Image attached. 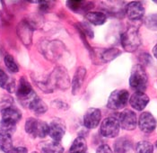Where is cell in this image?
<instances>
[{
  "instance_id": "6da1fadb",
  "label": "cell",
  "mask_w": 157,
  "mask_h": 153,
  "mask_svg": "<svg viewBox=\"0 0 157 153\" xmlns=\"http://www.w3.org/2000/svg\"><path fill=\"white\" fill-rule=\"evenodd\" d=\"M147 83H148V77L143 65L141 64L135 65L129 78L130 87L134 90H136V92H145L147 87Z\"/></svg>"
},
{
  "instance_id": "7a4b0ae2",
  "label": "cell",
  "mask_w": 157,
  "mask_h": 153,
  "mask_svg": "<svg viewBox=\"0 0 157 153\" xmlns=\"http://www.w3.org/2000/svg\"><path fill=\"white\" fill-rule=\"evenodd\" d=\"M121 45L123 49L128 52L136 50L141 45V37L138 29L136 27L128 28L121 35Z\"/></svg>"
},
{
  "instance_id": "3957f363",
  "label": "cell",
  "mask_w": 157,
  "mask_h": 153,
  "mask_svg": "<svg viewBox=\"0 0 157 153\" xmlns=\"http://www.w3.org/2000/svg\"><path fill=\"white\" fill-rule=\"evenodd\" d=\"M25 131L33 137L44 138L48 135V124L35 118H28L25 123Z\"/></svg>"
},
{
  "instance_id": "277c9868",
  "label": "cell",
  "mask_w": 157,
  "mask_h": 153,
  "mask_svg": "<svg viewBox=\"0 0 157 153\" xmlns=\"http://www.w3.org/2000/svg\"><path fill=\"white\" fill-rule=\"evenodd\" d=\"M69 76L64 68H56L48 80V87H54L59 89H67L69 87ZM50 90V89H49Z\"/></svg>"
},
{
  "instance_id": "5b68a950",
  "label": "cell",
  "mask_w": 157,
  "mask_h": 153,
  "mask_svg": "<svg viewBox=\"0 0 157 153\" xmlns=\"http://www.w3.org/2000/svg\"><path fill=\"white\" fill-rule=\"evenodd\" d=\"M129 100V93L125 89H118L109 95L107 107L111 110H121L127 106Z\"/></svg>"
},
{
  "instance_id": "8992f818",
  "label": "cell",
  "mask_w": 157,
  "mask_h": 153,
  "mask_svg": "<svg viewBox=\"0 0 157 153\" xmlns=\"http://www.w3.org/2000/svg\"><path fill=\"white\" fill-rule=\"evenodd\" d=\"M16 94L21 103L25 106H28L29 103L36 96L31 84L28 82L25 78H21L16 90Z\"/></svg>"
},
{
  "instance_id": "52a82bcc",
  "label": "cell",
  "mask_w": 157,
  "mask_h": 153,
  "mask_svg": "<svg viewBox=\"0 0 157 153\" xmlns=\"http://www.w3.org/2000/svg\"><path fill=\"white\" fill-rule=\"evenodd\" d=\"M121 124L116 117L105 118L101 124V133L107 138H115L119 135Z\"/></svg>"
},
{
  "instance_id": "ba28073f",
  "label": "cell",
  "mask_w": 157,
  "mask_h": 153,
  "mask_svg": "<svg viewBox=\"0 0 157 153\" xmlns=\"http://www.w3.org/2000/svg\"><path fill=\"white\" fill-rule=\"evenodd\" d=\"M66 132V125L63 120L56 118L50 122L48 124V135L54 141H59L62 140L63 136Z\"/></svg>"
},
{
  "instance_id": "9c48e42d",
  "label": "cell",
  "mask_w": 157,
  "mask_h": 153,
  "mask_svg": "<svg viewBox=\"0 0 157 153\" xmlns=\"http://www.w3.org/2000/svg\"><path fill=\"white\" fill-rule=\"evenodd\" d=\"M101 119V112L98 108H90L85 112L83 122L85 127L88 129H94L99 125Z\"/></svg>"
},
{
  "instance_id": "30bf717a",
  "label": "cell",
  "mask_w": 157,
  "mask_h": 153,
  "mask_svg": "<svg viewBox=\"0 0 157 153\" xmlns=\"http://www.w3.org/2000/svg\"><path fill=\"white\" fill-rule=\"evenodd\" d=\"M126 14L129 20L132 21L141 20L145 14V7L141 2L138 1L130 2L126 7Z\"/></svg>"
},
{
  "instance_id": "8fae6325",
  "label": "cell",
  "mask_w": 157,
  "mask_h": 153,
  "mask_svg": "<svg viewBox=\"0 0 157 153\" xmlns=\"http://www.w3.org/2000/svg\"><path fill=\"white\" fill-rule=\"evenodd\" d=\"M119 122L121 124V127L128 131H132L136 129L137 124V119L136 115L131 110H125L120 114Z\"/></svg>"
},
{
  "instance_id": "7c38bea8",
  "label": "cell",
  "mask_w": 157,
  "mask_h": 153,
  "mask_svg": "<svg viewBox=\"0 0 157 153\" xmlns=\"http://www.w3.org/2000/svg\"><path fill=\"white\" fill-rule=\"evenodd\" d=\"M138 125L142 131H144L145 133H150L155 130L157 122L151 113L144 112L140 115Z\"/></svg>"
},
{
  "instance_id": "4fadbf2b",
  "label": "cell",
  "mask_w": 157,
  "mask_h": 153,
  "mask_svg": "<svg viewBox=\"0 0 157 153\" xmlns=\"http://www.w3.org/2000/svg\"><path fill=\"white\" fill-rule=\"evenodd\" d=\"M130 106L136 111L144 110L149 103V97L144 92H135L129 98Z\"/></svg>"
},
{
  "instance_id": "5bb4252c",
  "label": "cell",
  "mask_w": 157,
  "mask_h": 153,
  "mask_svg": "<svg viewBox=\"0 0 157 153\" xmlns=\"http://www.w3.org/2000/svg\"><path fill=\"white\" fill-rule=\"evenodd\" d=\"M59 50H62V45L59 42H47L43 43L41 51L49 59H56L59 57Z\"/></svg>"
},
{
  "instance_id": "9a60e30c",
  "label": "cell",
  "mask_w": 157,
  "mask_h": 153,
  "mask_svg": "<svg viewBox=\"0 0 157 153\" xmlns=\"http://www.w3.org/2000/svg\"><path fill=\"white\" fill-rule=\"evenodd\" d=\"M1 115H2L3 121L11 123L13 124H16V123H18L22 118L21 112L18 109L11 107V106L4 108L1 112Z\"/></svg>"
},
{
  "instance_id": "2e32d148",
  "label": "cell",
  "mask_w": 157,
  "mask_h": 153,
  "mask_svg": "<svg viewBox=\"0 0 157 153\" xmlns=\"http://www.w3.org/2000/svg\"><path fill=\"white\" fill-rule=\"evenodd\" d=\"M85 75H86V70L84 67H79L76 70V72L75 73L72 82V91L74 95L77 94L78 91L80 90L82 84L85 80Z\"/></svg>"
},
{
  "instance_id": "e0dca14e",
  "label": "cell",
  "mask_w": 157,
  "mask_h": 153,
  "mask_svg": "<svg viewBox=\"0 0 157 153\" xmlns=\"http://www.w3.org/2000/svg\"><path fill=\"white\" fill-rule=\"evenodd\" d=\"M18 36L21 38L24 44L28 45L32 42L33 37V29L32 27L25 22L21 23L18 26Z\"/></svg>"
},
{
  "instance_id": "ac0fdd59",
  "label": "cell",
  "mask_w": 157,
  "mask_h": 153,
  "mask_svg": "<svg viewBox=\"0 0 157 153\" xmlns=\"http://www.w3.org/2000/svg\"><path fill=\"white\" fill-rule=\"evenodd\" d=\"M27 107L37 115H42L48 110V106H46V104L37 95L29 103Z\"/></svg>"
},
{
  "instance_id": "d6986e66",
  "label": "cell",
  "mask_w": 157,
  "mask_h": 153,
  "mask_svg": "<svg viewBox=\"0 0 157 153\" xmlns=\"http://www.w3.org/2000/svg\"><path fill=\"white\" fill-rule=\"evenodd\" d=\"M85 18L91 24L94 25H101L105 24L107 20V15L101 12H88L85 14Z\"/></svg>"
},
{
  "instance_id": "ffe728a7",
  "label": "cell",
  "mask_w": 157,
  "mask_h": 153,
  "mask_svg": "<svg viewBox=\"0 0 157 153\" xmlns=\"http://www.w3.org/2000/svg\"><path fill=\"white\" fill-rule=\"evenodd\" d=\"M87 151V142L84 137L79 136L73 141L70 147L69 153H86Z\"/></svg>"
},
{
  "instance_id": "44dd1931",
  "label": "cell",
  "mask_w": 157,
  "mask_h": 153,
  "mask_svg": "<svg viewBox=\"0 0 157 153\" xmlns=\"http://www.w3.org/2000/svg\"><path fill=\"white\" fill-rule=\"evenodd\" d=\"M42 153H63L64 148L58 141H49L45 142L40 147Z\"/></svg>"
},
{
  "instance_id": "7402d4cb",
  "label": "cell",
  "mask_w": 157,
  "mask_h": 153,
  "mask_svg": "<svg viewBox=\"0 0 157 153\" xmlns=\"http://www.w3.org/2000/svg\"><path fill=\"white\" fill-rule=\"evenodd\" d=\"M131 146V142L128 138H121L115 142L114 149L117 153H126Z\"/></svg>"
},
{
  "instance_id": "603a6c76",
  "label": "cell",
  "mask_w": 157,
  "mask_h": 153,
  "mask_svg": "<svg viewBox=\"0 0 157 153\" xmlns=\"http://www.w3.org/2000/svg\"><path fill=\"white\" fill-rule=\"evenodd\" d=\"M13 149L11 136L0 134V151L5 153H10Z\"/></svg>"
},
{
  "instance_id": "cb8c5ba5",
  "label": "cell",
  "mask_w": 157,
  "mask_h": 153,
  "mask_svg": "<svg viewBox=\"0 0 157 153\" xmlns=\"http://www.w3.org/2000/svg\"><path fill=\"white\" fill-rule=\"evenodd\" d=\"M121 51L119 49L116 48H110V49H106L102 53L101 58L102 59V61L104 62H109L110 60L117 58L119 55H121Z\"/></svg>"
},
{
  "instance_id": "d4e9b609",
  "label": "cell",
  "mask_w": 157,
  "mask_h": 153,
  "mask_svg": "<svg viewBox=\"0 0 157 153\" xmlns=\"http://www.w3.org/2000/svg\"><path fill=\"white\" fill-rule=\"evenodd\" d=\"M15 129H16V126L13 123L3 121V120L0 122V134L2 135L11 136L15 131Z\"/></svg>"
},
{
  "instance_id": "484cf974",
  "label": "cell",
  "mask_w": 157,
  "mask_h": 153,
  "mask_svg": "<svg viewBox=\"0 0 157 153\" xmlns=\"http://www.w3.org/2000/svg\"><path fill=\"white\" fill-rule=\"evenodd\" d=\"M136 153H154V146L149 141H139L136 144Z\"/></svg>"
},
{
  "instance_id": "4316f807",
  "label": "cell",
  "mask_w": 157,
  "mask_h": 153,
  "mask_svg": "<svg viewBox=\"0 0 157 153\" xmlns=\"http://www.w3.org/2000/svg\"><path fill=\"white\" fill-rule=\"evenodd\" d=\"M4 61H5V64L7 68V70L12 72V73H16L19 71V68H18V65L17 63L15 62L14 59L13 58V56L11 55H6L5 58H4Z\"/></svg>"
},
{
  "instance_id": "83f0119b",
  "label": "cell",
  "mask_w": 157,
  "mask_h": 153,
  "mask_svg": "<svg viewBox=\"0 0 157 153\" xmlns=\"http://www.w3.org/2000/svg\"><path fill=\"white\" fill-rule=\"evenodd\" d=\"M145 26L150 29V30H154L157 31V14H151L148 15L145 19Z\"/></svg>"
},
{
  "instance_id": "f1b7e54d",
  "label": "cell",
  "mask_w": 157,
  "mask_h": 153,
  "mask_svg": "<svg viewBox=\"0 0 157 153\" xmlns=\"http://www.w3.org/2000/svg\"><path fill=\"white\" fill-rule=\"evenodd\" d=\"M85 2L84 1H80V0H71V1H67V4L68 6V7L70 9H72L74 11H79L80 9H83V5H85Z\"/></svg>"
},
{
  "instance_id": "f546056e",
  "label": "cell",
  "mask_w": 157,
  "mask_h": 153,
  "mask_svg": "<svg viewBox=\"0 0 157 153\" xmlns=\"http://www.w3.org/2000/svg\"><path fill=\"white\" fill-rule=\"evenodd\" d=\"M8 82V77L6 74L5 71L0 70V87H6V85Z\"/></svg>"
},
{
  "instance_id": "4dcf8cb0",
  "label": "cell",
  "mask_w": 157,
  "mask_h": 153,
  "mask_svg": "<svg viewBox=\"0 0 157 153\" xmlns=\"http://www.w3.org/2000/svg\"><path fill=\"white\" fill-rule=\"evenodd\" d=\"M96 153H113L112 152V151H111V149L109 148V145H107V144H102V145H101V146H99L98 147V149H97Z\"/></svg>"
},
{
  "instance_id": "1f68e13d",
  "label": "cell",
  "mask_w": 157,
  "mask_h": 153,
  "mask_svg": "<svg viewBox=\"0 0 157 153\" xmlns=\"http://www.w3.org/2000/svg\"><path fill=\"white\" fill-rule=\"evenodd\" d=\"M10 153H27V149L24 147H17L13 148Z\"/></svg>"
},
{
  "instance_id": "d6a6232c",
  "label": "cell",
  "mask_w": 157,
  "mask_h": 153,
  "mask_svg": "<svg viewBox=\"0 0 157 153\" xmlns=\"http://www.w3.org/2000/svg\"><path fill=\"white\" fill-rule=\"evenodd\" d=\"M153 53H154V56L157 59V44L153 49Z\"/></svg>"
},
{
  "instance_id": "836d02e7",
  "label": "cell",
  "mask_w": 157,
  "mask_h": 153,
  "mask_svg": "<svg viewBox=\"0 0 157 153\" xmlns=\"http://www.w3.org/2000/svg\"><path fill=\"white\" fill-rule=\"evenodd\" d=\"M155 145H156V148H157V141H156V143H155Z\"/></svg>"
},
{
  "instance_id": "e575fe53",
  "label": "cell",
  "mask_w": 157,
  "mask_h": 153,
  "mask_svg": "<svg viewBox=\"0 0 157 153\" xmlns=\"http://www.w3.org/2000/svg\"><path fill=\"white\" fill-rule=\"evenodd\" d=\"M155 3H156V4H157V1H155Z\"/></svg>"
},
{
  "instance_id": "d590c367",
  "label": "cell",
  "mask_w": 157,
  "mask_h": 153,
  "mask_svg": "<svg viewBox=\"0 0 157 153\" xmlns=\"http://www.w3.org/2000/svg\"><path fill=\"white\" fill-rule=\"evenodd\" d=\"M33 153H37V152H33Z\"/></svg>"
}]
</instances>
